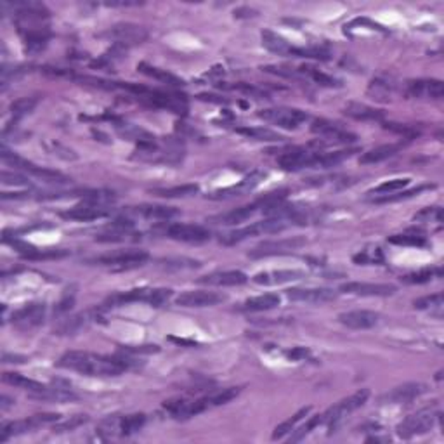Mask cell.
Here are the masks:
<instances>
[{"instance_id": "obj_1", "label": "cell", "mask_w": 444, "mask_h": 444, "mask_svg": "<svg viewBox=\"0 0 444 444\" xmlns=\"http://www.w3.org/2000/svg\"><path fill=\"white\" fill-rule=\"evenodd\" d=\"M57 366L78 371L87 377H117L127 370V363L122 357H110L85 351L64 352L57 361Z\"/></svg>"}, {"instance_id": "obj_2", "label": "cell", "mask_w": 444, "mask_h": 444, "mask_svg": "<svg viewBox=\"0 0 444 444\" xmlns=\"http://www.w3.org/2000/svg\"><path fill=\"white\" fill-rule=\"evenodd\" d=\"M171 297V288H134V290L122 292V294H115L108 297L103 308H120V306L132 304V302H146V304L153 306V308H162Z\"/></svg>"}, {"instance_id": "obj_3", "label": "cell", "mask_w": 444, "mask_h": 444, "mask_svg": "<svg viewBox=\"0 0 444 444\" xmlns=\"http://www.w3.org/2000/svg\"><path fill=\"white\" fill-rule=\"evenodd\" d=\"M0 157H2L3 164L9 165V167H13L14 171L24 172V174L44 180V182H47V184H68L71 180V179H68L66 176L61 174V172L49 171V169H42V167H38V165L28 162L27 158H21L20 155H16V153H13V151L7 150L6 144H3L2 150H0Z\"/></svg>"}, {"instance_id": "obj_4", "label": "cell", "mask_w": 444, "mask_h": 444, "mask_svg": "<svg viewBox=\"0 0 444 444\" xmlns=\"http://www.w3.org/2000/svg\"><path fill=\"white\" fill-rule=\"evenodd\" d=\"M288 221L285 219H266V221L261 222H254L252 226L241 227V229L231 231V233L224 234L221 238V243L224 245H234L240 243V241L247 240V238L255 236V234H273V233H280V231L287 229Z\"/></svg>"}, {"instance_id": "obj_5", "label": "cell", "mask_w": 444, "mask_h": 444, "mask_svg": "<svg viewBox=\"0 0 444 444\" xmlns=\"http://www.w3.org/2000/svg\"><path fill=\"white\" fill-rule=\"evenodd\" d=\"M61 418V415L57 413H38L34 417H28L24 420H16V422H7L0 429V443H6L7 439L13 438V436H21L27 434V432L35 431V429L42 427V425H50L56 424Z\"/></svg>"}, {"instance_id": "obj_6", "label": "cell", "mask_w": 444, "mask_h": 444, "mask_svg": "<svg viewBox=\"0 0 444 444\" xmlns=\"http://www.w3.org/2000/svg\"><path fill=\"white\" fill-rule=\"evenodd\" d=\"M368 398H370V391H368V389H361V391L355 392V394L349 396V398L338 401L335 406L328 408L323 413V425H330V429H335L342 418L348 417L352 411L359 410L361 406H364Z\"/></svg>"}, {"instance_id": "obj_7", "label": "cell", "mask_w": 444, "mask_h": 444, "mask_svg": "<svg viewBox=\"0 0 444 444\" xmlns=\"http://www.w3.org/2000/svg\"><path fill=\"white\" fill-rule=\"evenodd\" d=\"M439 418V413H436L434 410H422L418 413L410 415L408 418H404L403 422L398 425L396 432H398L399 438L403 439H410L415 438V436L425 434V432L431 431L434 427L436 420Z\"/></svg>"}, {"instance_id": "obj_8", "label": "cell", "mask_w": 444, "mask_h": 444, "mask_svg": "<svg viewBox=\"0 0 444 444\" xmlns=\"http://www.w3.org/2000/svg\"><path fill=\"white\" fill-rule=\"evenodd\" d=\"M304 245H306V238L302 236L281 238V240H267V241H262V243L255 245V247L248 252V257L264 259V257H273V255L290 254V252L297 250V248L304 247Z\"/></svg>"}, {"instance_id": "obj_9", "label": "cell", "mask_w": 444, "mask_h": 444, "mask_svg": "<svg viewBox=\"0 0 444 444\" xmlns=\"http://www.w3.org/2000/svg\"><path fill=\"white\" fill-rule=\"evenodd\" d=\"M259 118H262L264 122L278 125V127L283 129H297L299 125L304 124L306 120H309V115L306 111L297 110V108H267V110L259 111Z\"/></svg>"}, {"instance_id": "obj_10", "label": "cell", "mask_w": 444, "mask_h": 444, "mask_svg": "<svg viewBox=\"0 0 444 444\" xmlns=\"http://www.w3.org/2000/svg\"><path fill=\"white\" fill-rule=\"evenodd\" d=\"M150 259V255L143 250H129L120 252V254L113 255H103V257L94 259V264H99L103 267H108L111 271H131L136 267L144 266Z\"/></svg>"}, {"instance_id": "obj_11", "label": "cell", "mask_w": 444, "mask_h": 444, "mask_svg": "<svg viewBox=\"0 0 444 444\" xmlns=\"http://www.w3.org/2000/svg\"><path fill=\"white\" fill-rule=\"evenodd\" d=\"M106 37L115 41V44L129 49L132 45L144 44L148 37H150V34H148L146 28L139 27L136 23H118L106 31Z\"/></svg>"}, {"instance_id": "obj_12", "label": "cell", "mask_w": 444, "mask_h": 444, "mask_svg": "<svg viewBox=\"0 0 444 444\" xmlns=\"http://www.w3.org/2000/svg\"><path fill=\"white\" fill-rule=\"evenodd\" d=\"M320 150L311 148H292L290 151L278 158V165L283 171H302V169H316V160Z\"/></svg>"}, {"instance_id": "obj_13", "label": "cell", "mask_w": 444, "mask_h": 444, "mask_svg": "<svg viewBox=\"0 0 444 444\" xmlns=\"http://www.w3.org/2000/svg\"><path fill=\"white\" fill-rule=\"evenodd\" d=\"M311 132L327 141V144H351L357 139L355 134L345 131L341 125L334 124L327 118H314Z\"/></svg>"}, {"instance_id": "obj_14", "label": "cell", "mask_w": 444, "mask_h": 444, "mask_svg": "<svg viewBox=\"0 0 444 444\" xmlns=\"http://www.w3.org/2000/svg\"><path fill=\"white\" fill-rule=\"evenodd\" d=\"M164 234L182 243H205L210 240V231L194 224H167L164 227Z\"/></svg>"}, {"instance_id": "obj_15", "label": "cell", "mask_w": 444, "mask_h": 444, "mask_svg": "<svg viewBox=\"0 0 444 444\" xmlns=\"http://www.w3.org/2000/svg\"><path fill=\"white\" fill-rule=\"evenodd\" d=\"M342 294L357 295V297H389L398 292L394 285L387 283H361V281H351L341 287Z\"/></svg>"}, {"instance_id": "obj_16", "label": "cell", "mask_w": 444, "mask_h": 444, "mask_svg": "<svg viewBox=\"0 0 444 444\" xmlns=\"http://www.w3.org/2000/svg\"><path fill=\"white\" fill-rule=\"evenodd\" d=\"M404 94L415 99H441L444 87L443 82L438 78H420V80L408 82Z\"/></svg>"}, {"instance_id": "obj_17", "label": "cell", "mask_w": 444, "mask_h": 444, "mask_svg": "<svg viewBox=\"0 0 444 444\" xmlns=\"http://www.w3.org/2000/svg\"><path fill=\"white\" fill-rule=\"evenodd\" d=\"M224 301H226V295L217 294V292L193 290L180 294L176 304L180 308H210V306H217Z\"/></svg>"}, {"instance_id": "obj_18", "label": "cell", "mask_w": 444, "mask_h": 444, "mask_svg": "<svg viewBox=\"0 0 444 444\" xmlns=\"http://www.w3.org/2000/svg\"><path fill=\"white\" fill-rule=\"evenodd\" d=\"M287 297L294 302H306V304H324L335 301L337 294L330 288H290L285 292Z\"/></svg>"}, {"instance_id": "obj_19", "label": "cell", "mask_w": 444, "mask_h": 444, "mask_svg": "<svg viewBox=\"0 0 444 444\" xmlns=\"http://www.w3.org/2000/svg\"><path fill=\"white\" fill-rule=\"evenodd\" d=\"M338 323L352 328V330H368V328H373L380 323V314L366 311V309H356V311L338 314Z\"/></svg>"}, {"instance_id": "obj_20", "label": "cell", "mask_w": 444, "mask_h": 444, "mask_svg": "<svg viewBox=\"0 0 444 444\" xmlns=\"http://www.w3.org/2000/svg\"><path fill=\"white\" fill-rule=\"evenodd\" d=\"M108 215H111V207H97V205L84 203V201L80 205H77V207L70 208V210L61 212V217L63 219L78 222L97 221V219H104Z\"/></svg>"}, {"instance_id": "obj_21", "label": "cell", "mask_w": 444, "mask_h": 444, "mask_svg": "<svg viewBox=\"0 0 444 444\" xmlns=\"http://www.w3.org/2000/svg\"><path fill=\"white\" fill-rule=\"evenodd\" d=\"M45 316V306L37 302V304H28L21 308L20 311L13 313V324L20 330H30V328L38 327Z\"/></svg>"}, {"instance_id": "obj_22", "label": "cell", "mask_w": 444, "mask_h": 444, "mask_svg": "<svg viewBox=\"0 0 444 444\" xmlns=\"http://www.w3.org/2000/svg\"><path fill=\"white\" fill-rule=\"evenodd\" d=\"M115 131L118 132V136H120L122 139L136 143L137 148H150L158 144L157 137H155L153 134L144 131L139 125L129 124V122H117V124H115Z\"/></svg>"}, {"instance_id": "obj_23", "label": "cell", "mask_w": 444, "mask_h": 444, "mask_svg": "<svg viewBox=\"0 0 444 444\" xmlns=\"http://www.w3.org/2000/svg\"><path fill=\"white\" fill-rule=\"evenodd\" d=\"M125 215L131 219H146V221H169L179 215V210H176L174 207H164V205H141V207L129 208Z\"/></svg>"}, {"instance_id": "obj_24", "label": "cell", "mask_w": 444, "mask_h": 444, "mask_svg": "<svg viewBox=\"0 0 444 444\" xmlns=\"http://www.w3.org/2000/svg\"><path fill=\"white\" fill-rule=\"evenodd\" d=\"M306 278L304 271L299 269H280V271H266V273H257L252 281L255 285H264V287H273V285L292 283Z\"/></svg>"}, {"instance_id": "obj_25", "label": "cell", "mask_w": 444, "mask_h": 444, "mask_svg": "<svg viewBox=\"0 0 444 444\" xmlns=\"http://www.w3.org/2000/svg\"><path fill=\"white\" fill-rule=\"evenodd\" d=\"M261 179H262L261 172H254V174H250L248 178L241 179L240 182L234 184V186H229V187H224V189L214 191V193L210 194V198H214V200H227V198L243 196V194H247V193H250V191H254L255 187L259 186V182H261Z\"/></svg>"}, {"instance_id": "obj_26", "label": "cell", "mask_w": 444, "mask_h": 444, "mask_svg": "<svg viewBox=\"0 0 444 444\" xmlns=\"http://www.w3.org/2000/svg\"><path fill=\"white\" fill-rule=\"evenodd\" d=\"M248 281V276L241 271H217L200 278L198 283L210 285V287H240Z\"/></svg>"}, {"instance_id": "obj_27", "label": "cell", "mask_w": 444, "mask_h": 444, "mask_svg": "<svg viewBox=\"0 0 444 444\" xmlns=\"http://www.w3.org/2000/svg\"><path fill=\"white\" fill-rule=\"evenodd\" d=\"M425 391H427V387H425L424 384H420V382H408V384L399 385V387L392 389L391 392H387L382 401H387V403H392V404L410 403V401L420 398Z\"/></svg>"}, {"instance_id": "obj_28", "label": "cell", "mask_w": 444, "mask_h": 444, "mask_svg": "<svg viewBox=\"0 0 444 444\" xmlns=\"http://www.w3.org/2000/svg\"><path fill=\"white\" fill-rule=\"evenodd\" d=\"M259 210H262V207L259 201H255V203L252 205H245V207L234 208V210L227 212V214L212 217V221H214L215 224H222V226H238V224L247 222L248 219L254 217Z\"/></svg>"}, {"instance_id": "obj_29", "label": "cell", "mask_w": 444, "mask_h": 444, "mask_svg": "<svg viewBox=\"0 0 444 444\" xmlns=\"http://www.w3.org/2000/svg\"><path fill=\"white\" fill-rule=\"evenodd\" d=\"M97 316H99V311H97V309H92V311H85V313L77 314V316L68 317V320H63V323L57 327V334L61 335L78 334V331L85 330L90 323H94V321L97 320Z\"/></svg>"}, {"instance_id": "obj_30", "label": "cell", "mask_w": 444, "mask_h": 444, "mask_svg": "<svg viewBox=\"0 0 444 444\" xmlns=\"http://www.w3.org/2000/svg\"><path fill=\"white\" fill-rule=\"evenodd\" d=\"M31 399H37V401H50V403H68V401H75L78 399V396L75 394L73 389H70V385L63 384V385H50L44 391L41 392H34V394H28Z\"/></svg>"}, {"instance_id": "obj_31", "label": "cell", "mask_w": 444, "mask_h": 444, "mask_svg": "<svg viewBox=\"0 0 444 444\" xmlns=\"http://www.w3.org/2000/svg\"><path fill=\"white\" fill-rule=\"evenodd\" d=\"M344 113L348 115V117L361 122H382L385 117L384 111L377 110V108L373 106H368V104L364 103H356V101H351V103L345 104Z\"/></svg>"}, {"instance_id": "obj_32", "label": "cell", "mask_w": 444, "mask_h": 444, "mask_svg": "<svg viewBox=\"0 0 444 444\" xmlns=\"http://www.w3.org/2000/svg\"><path fill=\"white\" fill-rule=\"evenodd\" d=\"M403 150V143H391V144H382V146L373 148V150L363 153V157L359 158V164L363 165H373L380 164V162L392 158L394 155H398Z\"/></svg>"}, {"instance_id": "obj_33", "label": "cell", "mask_w": 444, "mask_h": 444, "mask_svg": "<svg viewBox=\"0 0 444 444\" xmlns=\"http://www.w3.org/2000/svg\"><path fill=\"white\" fill-rule=\"evenodd\" d=\"M396 92V82L392 80L391 77H377L370 82L368 85L366 94L375 101H380V103H385V101L391 99Z\"/></svg>"}, {"instance_id": "obj_34", "label": "cell", "mask_w": 444, "mask_h": 444, "mask_svg": "<svg viewBox=\"0 0 444 444\" xmlns=\"http://www.w3.org/2000/svg\"><path fill=\"white\" fill-rule=\"evenodd\" d=\"M280 306V295L276 294H264L259 295V297L248 299L243 304L245 313H262V311H271V309L278 308Z\"/></svg>"}, {"instance_id": "obj_35", "label": "cell", "mask_w": 444, "mask_h": 444, "mask_svg": "<svg viewBox=\"0 0 444 444\" xmlns=\"http://www.w3.org/2000/svg\"><path fill=\"white\" fill-rule=\"evenodd\" d=\"M137 70H139L141 73L146 75V77L155 78V80L162 82V84L172 85V87H180V85H184V82L180 80L179 77L169 73L167 70H160V68H157V66H151V64H148V63H139L137 64Z\"/></svg>"}, {"instance_id": "obj_36", "label": "cell", "mask_w": 444, "mask_h": 444, "mask_svg": "<svg viewBox=\"0 0 444 444\" xmlns=\"http://www.w3.org/2000/svg\"><path fill=\"white\" fill-rule=\"evenodd\" d=\"M120 424V415H110V417H106L99 425H97L96 438L99 439V441H110V439L117 438V436H122Z\"/></svg>"}, {"instance_id": "obj_37", "label": "cell", "mask_w": 444, "mask_h": 444, "mask_svg": "<svg viewBox=\"0 0 444 444\" xmlns=\"http://www.w3.org/2000/svg\"><path fill=\"white\" fill-rule=\"evenodd\" d=\"M2 380L6 382V384L14 385V387H20V389H23V391H28V394L41 392L45 389V385L41 384V382L31 380V378L23 377V375H20V373H9V371H6V373L2 375Z\"/></svg>"}, {"instance_id": "obj_38", "label": "cell", "mask_w": 444, "mask_h": 444, "mask_svg": "<svg viewBox=\"0 0 444 444\" xmlns=\"http://www.w3.org/2000/svg\"><path fill=\"white\" fill-rule=\"evenodd\" d=\"M311 410H313L311 406L301 408V410H299L297 413L294 415V417H290V418H288V420H285L283 424L278 425V427L274 429V432H273V439H274V441H278V439H283L285 436L290 434V432H294L295 427H297L299 422L304 420V418L308 417L309 413H311Z\"/></svg>"}, {"instance_id": "obj_39", "label": "cell", "mask_w": 444, "mask_h": 444, "mask_svg": "<svg viewBox=\"0 0 444 444\" xmlns=\"http://www.w3.org/2000/svg\"><path fill=\"white\" fill-rule=\"evenodd\" d=\"M297 71L299 75H301V78H309V80L321 85V87H341L342 85L337 78L330 77V75L323 73V71L316 70V68L313 66H301Z\"/></svg>"}, {"instance_id": "obj_40", "label": "cell", "mask_w": 444, "mask_h": 444, "mask_svg": "<svg viewBox=\"0 0 444 444\" xmlns=\"http://www.w3.org/2000/svg\"><path fill=\"white\" fill-rule=\"evenodd\" d=\"M198 191H200L198 184H182V186L174 187H155V189H151V193L160 198H186L193 196Z\"/></svg>"}, {"instance_id": "obj_41", "label": "cell", "mask_w": 444, "mask_h": 444, "mask_svg": "<svg viewBox=\"0 0 444 444\" xmlns=\"http://www.w3.org/2000/svg\"><path fill=\"white\" fill-rule=\"evenodd\" d=\"M413 306L415 309H418V311L431 313L432 316L443 317V308H444L443 294H434V295H427V297L417 299V301L413 302Z\"/></svg>"}, {"instance_id": "obj_42", "label": "cell", "mask_w": 444, "mask_h": 444, "mask_svg": "<svg viewBox=\"0 0 444 444\" xmlns=\"http://www.w3.org/2000/svg\"><path fill=\"white\" fill-rule=\"evenodd\" d=\"M236 132L245 137H250L254 141H264V143H281L285 139L281 134L264 127H240L236 129Z\"/></svg>"}, {"instance_id": "obj_43", "label": "cell", "mask_w": 444, "mask_h": 444, "mask_svg": "<svg viewBox=\"0 0 444 444\" xmlns=\"http://www.w3.org/2000/svg\"><path fill=\"white\" fill-rule=\"evenodd\" d=\"M410 184V179L408 178H398V179H391V180H385V182L378 184L377 187L368 191V196H373L375 198H380V196H387V194H394L398 191L404 189V187Z\"/></svg>"}, {"instance_id": "obj_44", "label": "cell", "mask_w": 444, "mask_h": 444, "mask_svg": "<svg viewBox=\"0 0 444 444\" xmlns=\"http://www.w3.org/2000/svg\"><path fill=\"white\" fill-rule=\"evenodd\" d=\"M352 261H355V264H359V266H375V264L380 266L384 264L385 257L380 247L371 245V247H366L364 250H361L359 254H356L355 257H352Z\"/></svg>"}, {"instance_id": "obj_45", "label": "cell", "mask_w": 444, "mask_h": 444, "mask_svg": "<svg viewBox=\"0 0 444 444\" xmlns=\"http://www.w3.org/2000/svg\"><path fill=\"white\" fill-rule=\"evenodd\" d=\"M144 424H146V415L144 413L125 415V417H122V424H120L122 436L136 434L137 431H141V429L144 427Z\"/></svg>"}, {"instance_id": "obj_46", "label": "cell", "mask_w": 444, "mask_h": 444, "mask_svg": "<svg viewBox=\"0 0 444 444\" xmlns=\"http://www.w3.org/2000/svg\"><path fill=\"white\" fill-rule=\"evenodd\" d=\"M434 186H429V184H424V186H417L413 189H408V191H398L394 194H387V196H380V198H375V203H392V201H401V200H408V198H413L418 196L420 193L424 191L432 189Z\"/></svg>"}, {"instance_id": "obj_47", "label": "cell", "mask_w": 444, "mask_h": 444, "mask_svg": "<svg viewBox=\"0 0 444 444\" xmlns=\"http://www.w3.org/2000/svg\"><path fill=\"white\" fill-rule=\"evenodd\" d=\"M389 243L404 245V247H425L427 245V238L417 233H403L389 238Z\"/></svg>"}, {"instance_id": "obj_48", "label": "cell", "mask_w": 444, "mask_h": 444, "mask_svg": "<svg viewBox=\"0 0 444 444\" xmlns=\"http://www.w3.org/2000/svg\"><path fill=\"white\" fill-rule=\"evenodd\" d=\"M37 104H38L37 97H21V99L14 101V103L10 104V115H13L14 118H21L24 117V115L31 113Z\"/></svg>"}, {"instance_id": "obj_49", "label": "cell", "mask_w": 444, "mask_h": 444, "mask_svg": "<svg viewBox=\"0 0 444 444\" xmlns=\"http://www.w3.org/2000/svg\"><path fill=\"white\" fill-rule=\"evenodd\" d=\"M320 425H323V413H321V415H314V417L309 418V420L306 422V424L302 425L301 429H297V431H294V434L290 436V439H288V441H290V443H299V441H302V439H304L306 436L311 434L314 429L320 427Z\"/></svg>"}, {"instance_id": "obj_50", "label": "cell", "mask_w": 444, "mask_h": 444, "mask_svg": "<svg viewBox=\"0 0 444 444\" xmlns=\"http://www.w3.org/2000/svg\"><path fill=\"white\" fill-rule=\"evenodd\" d=\"M241 392V387H227V389H222V391L215 392V394L208 396V404H210V408H215V406H222V404H227L229 401H233L234 398H238Z\"/></svg>"}, {"instance_id": "obj_51", "label": "cell", "mask_w": 444, "mask_h": 444, "mask_svg": "<svg viewBox=\"0 0 444 444\" xmlns=\"http://www.w3.org/2000/svg\"><path fill=\"white\" fill-rule=\"evenodd\" d=\"M415 221L431 222V224H438V226H441V224H443V210H441V207H427V208H424V210H420L417 215H415Z\"/></svg>"}, {"instance_id": "obj_52", "label": "cell", "mask_w": 444, "mask_h": 444, "mask_svg": "<svg viewBox=\"0 0 444 444\" xmlns=\"http://www.w3.org/2000/svg\"><path fill=\"white\" fill-rule=\"evenodd\" d=\"M47 150H49V153H52L54 157H59L63 158V160H77V153H75L73 150H70V148L63 146V144L59 143H47L45 144Z\"/></svg>"}, {"instance_id": "obj_53", "label": "cell", "mask_w": 444, "mask_h": 444, "mask_svg": "<svg viewBox=\"0 0 444 444\" xmlns=\"http://www.w3.org/2000/svg\"><path fill=\"white\" fill-rule=\"evenodd\" d=\"M439 269H422L418 271V273H413V274H406V276L403 278V281H406V283H429V281L434 278V273H438Z\"/></svg>"}, {"instance_id": "obj_54", "label": "cell", "mask_w": 444, "mask_h": 444, "mask_svg": "<svg viewBox=\"0 0 444 444\" xmlns=\"http://www.w3.org/2000/svg\"><path fill=\"white\" fill-rule=\"evenodd\" d=\"M167 269H194V267L200 266V262L193 261V259H167V261H162Z\"/></svg>"}, {"instance_id": "obj_55", "label": "cell", "mask_w": 444, "mask_h": 444, "mask_svg": "<svg viewBox=\"0 0 444 444\" xmlns=\"http://www.w3.org/2000/svg\"><path fill=\"white\" fill-rule=\"evenodd\" d=\"M87 420H89L87 415H75V417H71L70 420H66V422H63V424L56 425V427H54V431H59V432L73 431V429L80 427V425L85 424Z\"/></svg>"}, {"instance_id": "obj_56", "label": "cell", "mask_w": 444, "mask_h": 444, "mask_svg": "<svg viewBox=\"0 0 444 444\" xmlns=\"http://www.w3.org/2000/svg\"><path fill=\"white\" fill-rule=\"evenodd\" d=\"M2 182L3 184H14V186H30V180H28L27 176L17 174V172H2Z\"/></svg>"}, {"instance_id": "obj_57", "label": "cell", "mask_w": 444, "mask_h": 444, "mask_svg": "<svg viewBox=\"0 0 444 444\" xmlns=\"http://www.w3.org/2000/svg\"><path fill=\"white\" fill-rule=\"evenodd\" d=\"M75 304V294H64V297L61 299L56 304V309H54V314L61 316V314H66L71 309V306Z\"/></svg>"}, {"instance_id": "obj_58", "label": "cell", "mask_w": 444, "mask_h": 444, "mask_svg": "<svg viewBox=\"0 0 444 444\" xmlns=\"http://www.w3.org/2000/svg\"><path fill=\"white\" fill-rule=\"evenodd\" d=\"M143 2H131V0H111V2H104L106 7H136L141 6Z\"/></svg>"}, {"instance_id": "obj_59", "label": "cell", "mask_w": 444, "mask_h": 444, "mask_svg": "<svg viewBox=\"0 0 444 444\" xmlns=\"http://www.w3.org/2000/svg\"><path fill=\"white\" fill-rule=\"evenodd\" d=\"M288 356L295 357V359H301V357L308 356V351H306V349H295L294 352H288Z\"/></svg>"}]
</instances>
